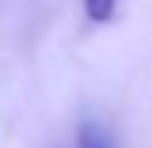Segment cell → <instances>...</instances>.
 Wrapping results in <instances>:
<instances>
[{"label": "cell", "mask_w": 152, "mask_h": 148, "mask_svg": "<svg viewBox=\"0 0 152 148\" xmlns=\"http://www.w3.org/2000/svg\"><path fill=\"white\" fill-rule=\"evenodd\" d=\"M84 13L91 23H110L117 13V0H84Z\"/></svg>", "instance_id": "cell-1"}, {"label": "cell", "mask_w": 152, "mask_h": 148, "mask_svg": "<svg viewBox=\"0 0 152 148\" xmlns=\"http://www.w3.org/2000/svg\"><path fill=\"white\" fill-rule=\"evenodd\" d=\"M78 148H113L107 142V135L97 129V126H81V132H78Z\"/></svg>", "instance_id": "cell-2"}]
</instances>
